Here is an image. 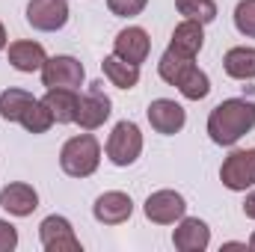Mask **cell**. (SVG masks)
<instances>
[{
    "instance_id": "obj_18",
    "label": "cell",
    "mask_w": 255,
    "mask_h": 252,
    "mask_svg": "<svg viewBox=\"0 0 255 252\" xmlns=\"http://www.w3.org/2000/svg\"><path fill=\"white\" fill-rule=\"evenodd\" d=\"M42 101H45L48 110L54 113V122L71 125V122L77 119V104H80L77 89H48V95H45Z\"/></svg>"
},
{
    "instance_id": "obj_24",
    "label": "cell",
    "mask_w": 255,
    "mask_h": 252,
    "mask_svg": "<svg viewBox=\"0 0 255 252\" xmlns=\"http://www.w3.org/2000/svg\"><path fill=\"white\" fill-rule=\"evenodd\" d=\"M235 27L241 36L255 39V0H241L235 6Z\"/></svg>"
},
{
    "instance_id": "obj_6",
    "label": "cell",
    "mask_w": 255,
    "mask_h": 252,
    "mask_svg": "<svg viewBox=\"0 0 255 252\" xmlns=\"http://www.w3.org/2000/svg\"><path fill=\"white\" fill-rule=\"evenodd\" d=\"M142 151V133L133 122H119L107 139V157L113 166H130Z\"/></svg>"
},
{
    "instance_id": "obj_23",
    "label": "cell",
    "mask_w": 255,
    "mask_h": 252,
    "mask_svg": "<svg viewBox=\"0 0 255 252\" xmlns=\"http://www.w3.org/2000/svg\"><path fill=\"white\" fill-rule=\"evenodd\" d=\"M178 12L187 21H199V24H211L217 18V3L214 0H175Z\"/></svg>"
},
{
    "instance_id": "obj_16",
    "label": "cell",
    "mask_w": 255,
    "mask_h": 252,
    "mask_svg": "<svg viewBox=\"0 0 255 252\" xmlns=\"http://www.w3.org/2000/svg\"><path fill=\"white\" fill-rule=\"evenodd\" d=\"M48 60L45 48L39 42H30V39H21V42H12L9 45V65L15 71H24V74H33V71H42V65Z\"/></svg>"
},
{
    "instance_id": "obj_10",
    "label": "cell",
    "mask_w": 255,
    "mask_h": 252,
    "mask_svg": "<svg viewBox=\"0 0 255 252\" xmlns=\"http://www.w3.org/2000/svg\"><path fill=\"white\" fill-rule=\"evenodd\" d=\"M68 21V3L65 0H30L27 3V24L42 33L63 30Z\"/></svg>"
},
{
    "instance_id": "obj_4",
    "label": "cell",
    "mask_w": 255,
    "mask_h": 252,
    "mask_svg": "<svg viewBox=\"0 0 255 252\" xmlns=\"http://www.w3.org/2000/svg\"><path fill=\"white\" fill-rule=\"evenodd\" d=\"M110 113H113V101H110V95L104 92V83L95 80V83L86 89V95H80L77 119H74V122L83 127V130H95V127H101L110 119Z\"/></svg>"
},
{
    "instance_id": "obj_9",
    "label": "cell",
    "mask_w": 255,
    "mask_h": 252,
    "mask_svg": "<svg viewBox=\"0 0 255 252\" xmlns=\"http://www.w3.org/2000/svg\"><path fill=\"white\" fill-rule=\"evenodd\" d=\"M184 211H187V202H184V196L175 193V190H157V193H151V196L145 199V217H148L151 223H157V226H172V223H178V220L184 217Z\"/></svg>"
},
{
    "instance_id": "obj_22",
    "label": "cell",
    "mask_w": 255,
    "mask_h": 252,
    "mask_svg": "<svg viewBox=\"0 0 255 252\" xmlns=\"http://www.w3.org/2000/svg\"><path fill=\"white\" fill-rule=\"evenodd\" d=\"M21 125L27 127L30 133H45L48 127L54 125V113L48 110V104L45 101H33L27 110H24V116H21Z\"/></svg>"
},
{
    "instance_id": "obj_11",
    "label": "cell",
    "mask_w": 255,
    "mask_h": 252,
    "mask_svg": "<svg viewBox=\"0 0 255 252\" xmlns=\"http://www.w3.org/2000/svg\"><path fill=\"white\" fill-rule=\"evenodd\" d=\"M130 214H133V202L122 190H107L92 205V217L101 226H122V223L130 220Z\"/></svg>"
},
{
    "instance_id": "obj_21",
    "label": "cell",
    "mask_w": 255,
    "mask_h": 252,
    "mask_svg": "<svg viewBox=\"0 0 255 252\" xmlns=\"http://www.w3.org/2000/svg\"><path fill=\"white\" fill-rule=\"evenodd\" d=\"M33 101H36V98H33L27 89H6V92H0V116H3L6 122H21L24 110H27Z\"/></svg>"
},
{
    "instance_id": "obj_19",
    "label": "cell",
    "mask_w": 255,
    "mask_h": 252,
    "mask_svg": "<svg viewBox=\"0 0 255 252\" xmlns=\"http://www.w3.org/2000/svg\"><path fill=\"white\" fill-rule=\"evenodd\" d=\"M104 77L113 83V86H119V89H133L136 83H139V65L128 63L122 57H116V54H110V57H104Z\"/></svg>"
},
{
    "instance_id": "obj_15",
    "label": "cell",
    "mask_w": 255,
    "mask_h": 252,
    "mask_svg": "<svg viewBox=\"0 0 255 252\" xmlns=\"http://www.w3.org/2000/svg\"><path fill=\"white\" fill-rule=\"evenodd\" d=\"M0 208L12 217H30L39 208V193L24 181H12L0 190Z\"/></svg>"
},
{
    "instance_id": "obj_2",
    "label": "cell",
    "mask_w": 255,
    "mask_h": 252,
    "mask_svg": "<svg viewBox=\"0 0 255 252\" xmlns=\"http://www.w3.org/2000/svg\"><path fill=\"white\" fill-rule=\"evenodd\" d=\"M157 74L169 83V86H178V92L187 98V101H202L208 92H211V80L208 74L193 63V57H181L175 51H163L160 63H157Z\"/></svg>"
},
{
    "instance_id": "obj_27",
    "label": "cell",
    "mask_w": 255,
    "mask_h": 252,
    "mask_svg": "<svg viewBox=\"0 0 255 252\" xmlns=\"http://www.w3.org/2000/svg\"><path fill=\"white\" fill-rule=\"evenodd\" d=\"M244 214H247L250 220H255V190L247 193V199H244Z\"/></svg>"
},
{
    "instance_id": "obj_12",
    "label": "cell",
    "mask_w": 255,
    "mask_h": 252,
    "mask_svg": "<svg viewBox=\"0 0 255 252\" xmlns=\"http://www.w3.org/2000/svg\"><path fill=\"white\" fill-rule=\"evenodd\" d=\"M145 116H148V125L154 127L157 133H163V136L178 133V130L184 127V122H187L184 107H181L178 101H172V98H157V101H151L148 110H145Z\"/></svg>"
},
{
    "instance_id": "obj_25",
    "label": "cell",
    "mask_w": 255,
    "mask_h": 252,
    "mask_svg": "<svg viewBox=\"0 0 255 252\" xmlns=\"http://www.w3.org/2000/svg\"><path fill=\"white\" fill-rule=\"evenodd\" d=\"M148 6V0H107V9L119 18H133Z\"/></svg>"
},
{
    "instance_id": "obj_26",
    "label": "cell",
    "mask_w": 255,
    "mask_h": 252,
    "mask_svg": "<svg viewBox=\"0 0 255 252\" xmlns=\"http://www.w3.org/2000/svg\"><path fill=\"white\" fill-rule=\"evenodd\" d=\"M15 247H18V232H15V226L6 223V220H0V252H12Z\"/></svg>"
},
{
    "instance_id": "obj_29",
    "label": "cell",
    "mask_w": 255,
    "mask_h": 252,
    "mask_svg": "<svg viewBox=\"0 0 255 252\" xmlns=\"http://www.w3.org/2000/svg\"><path fill=\"white\" fill-rule=\"evenodd\" d=\"M250 250H255V235L250 238Z\"/></svg>"
},
{
    "instance_id": "obj_5",
    "label": "cell",
    "mask_w": 255,
    "mask_h": 252,
    "mask_svg": "<svg viewBox=\"0 0 255 252\" xmlns=\"http://www.w3.org/2000/svg\"><path fill=\"white\" fill-rule=\"evenodd\" d=\"M220 181L235 193L255 187V148H235L220 166Z\"/></svg>"
},
{
    "instance_id": "obj_17",
    "label": "cell",
    "mask_w": 255,
    "mask_h": 252,
    "mask_svg": "<svg viewBox=\"0 0 255 252\" xmlns=\"http://www.w3.org/2000/svg\"><path fill=\"white\" fill-rule=\"evenodd\" d=\"M205 24H199V21H181L175 30H172V42H169V51H175V54H181V57H193L196 60V54L202 51V45H205V30H202Z\"/></svg>"
},
{
    "instance_id": "obj_8",
    "label": "cell",
    "mask_w": 255,
    "mask_h": 252,
    "mask_svg": "<svg viewBox=\"0 0 255 252\" xmlns=\"http://www.w3.org/2000/svg\"><path fill=\"white\" fill-rule=\"evenodd\" d=\"M39 241L48 252H80V241L71 229V223L60 217V214H51L42 220L39 226Z\"/></svg>"
},
{
    "instance_id": "obj_13",
    "label": "cell",
    "mask_w": 255,
    "mask_h": 252,
    "mask_svg": "<svg viewBox=\"0 0 255 252\" xmlns=\"http://www.w3.org/2000/svg\"><path fill=\"white\" fill-rule=\"evenodd\" d=\"M172 244L178 252H205L211 244V229L199 217H181L172 232Z\"/></svg>"
},
{
    "instance_id": "obj_3",
    "label": "cell",
    "mask_w": 255,
    "mask_h": 252,
    "mask_svg": "<svg viewBox=\"0 0 255 252\" xmlns=\"http://www.w3.org/2000/svg\"><path fill=\"white\" fill-rule=\"evenodd\" d=\"M101 163V145L92 133L71 136L60 151V166L71 178H89Z\"/></svg>"
},
{
    "instance_id": "obj_28",
    "label": "cell",
    "mask_w": 255,
    "mask_h": 252,
    "mask_svg": "<svg viewBox=\"0 0 255 252\" xmlns=\"http://www.w3.org/2000/svg\"><path fill=\"white\" fill-rule=\"evenodd\" d=\"M3 48H6V27L0 24V51H3Z\"/></svg>"
},
{
    "instance_id": "obj_14",
    "label": "cell",
    "mask_w": 255,
    "mask_h": 252,
    "mask_svg": "<svg viewBox=\"0 0 255 252\" xmlns=\"http://www.w3.org/2000/svg\"><path fill=\"white\" fill-rule=\"evenodd\" d=\"M148 51H151V39H148V33L142 27H125L116 36V42H113V54L128 60V63H133V65L145 63Z\"/></svg>"
},
{
    "instance_id": "obj_20",
    "label": "cell",
    "mask_w": 255,
    "mask_h": 252,
    "mask_svg": "<svg viewBox=\"0 0 255 252\" xmlns=\"http://www.w3.org/2000/svg\"><path fill=\"white\" fill-rule=\"evenodd\" d=\"M223 68H226V74L235 77V80H253L255 77V48L238 45V48L226 51Z\"/></svg>"
},
{
    "instance_id": "obj_7",
    "label": "cell",
    "mask_w": 255,
    "mask_h": 252,
    "mask_svg": "<svg viewBox=\"0 0 255 252\" xmlns=\"http://www.w3.org/2000/svg\"><path fill=\"white\" fill-rule=\"evenodd\" d=\"M83 77H86V68L80 65V60L65 57V54L51 57L42 65V83L48 89H80Z\"/></svg>"
},
{
    "instance_id": "obj_1",
    "label": "cell",
    "mask_w": 255,
    "mask_h": 252,
    "mask_svg": "<svg viewBox=\"0 0 255 252\" xmlns=\"http://www.w3.org/2000/svg\"><path fill=\"white\" fill-rule=\"evenodd\" d=\"M253 127H255V101H247V98H229V101L217 104L208 116V136L217 145H235Z\"/></svg>"
}]
</instances>
